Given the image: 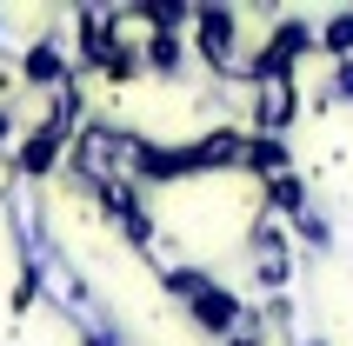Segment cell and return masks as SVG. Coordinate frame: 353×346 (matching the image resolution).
<instances>
[{"label":"cell","instance_id":"obj_1","mask_svg":"<svg viewBox=\"0 0 353 346\" xmlns=\"http://www.w3.org/2000/svg\"><path fill=\"white\" fill-rule=\"evenodd\" d=\"M167 287L180 293V300H187V313H194L200 327L207 333H227L240 320V300L227 287H220V280H207V273H194V267H180V273H167Z\"/></svg>","mask_w":353,"mask_h":346},{"label":"cell","instance_id":"obj_2","mask_svg":"<svg viewBox=\"0 0 353 346\" xmlns=\"http://www.w3.org/2000/svg\"><path fill=\"white\" fill-rule=\"evenodd\" d=\"M194 40H200V54L214 60V67H227V60H234V14H227V7H200L194 14Z\"/></svg>","mask_w":353,"mask_h":346},{"label":"cell","instance_id":"obj_3","mask_svg":"<svg viewBox=\"0 0 353 346\" xmlns=\"http://www.w3.org/2000/svg\"><path fill=\"white\" fill-rule=\"evenodd\" d=\"M27 80H34V87H60V80H67V67H60V54H54V40H40L34 54H27Z\"/></svg>","mask_w":353,"mask_h":346},{"label":"cell","instance_id":"obj_4","mask_svg":"<svg viewBox=\"0 0 353 346\" xmlns=\"http://www.w3.org/2000/svg\"><path fill=\"white\" fill-rule=\"evenodd\" d=\"M327 47H334V54H347V47H353V14H340L334 27H327Z\"/></svg>","mask_w":353,"mask_h":346},{"label":"cell","instance_id":"obj_5","mask_svg":"<svg viewBox=\"0 0 353 346\" xmlns=\"http://www.w3.org/2000/svg\"><path fill=\"white\" fill-rule=\"evenodd\" d=\"M340 94L353 100V60H347V67H340Z\"/></svg>","mask_w":353,"mask_h":346},{"label":"cell","instance_id":"obj_6","mask_svg":"<svg viewBox=\"0 0 353 346\" xmlns=\"http://www.w3.org/2000/svg\"><path fill=\"white\" fill-rule=\"evenodd\" d=\"M7 134H14V114H7V107H0V147H7Z\"/></svg>","mask_w":353,"mask_h":346},{"label":"cell","instance_id":"obj_7","mask_svg":"<svg viewBox=\"0 0 353 346\" xmlns=\"http://www.w3.org/2000/svg\"><path fill=\"white\" fill-rule=\"evenodd\" d=\"M314 346H320V340H314Z\"/></svg>","mask_w":353,"mask_h":346}]
</instances>
